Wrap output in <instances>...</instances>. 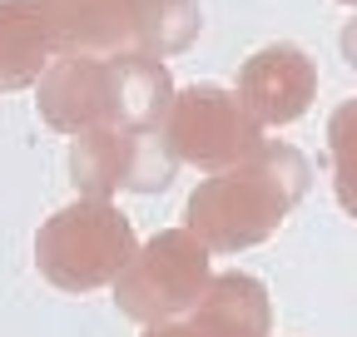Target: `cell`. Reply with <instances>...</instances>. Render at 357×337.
Here are the masks:
<instances>
[{"mask_svg":"<svg viewBox=\"0 0 357 337\" xmlns=\"http://www.w3.org/2000/svg\"><path fill=\"white\" fill-rule=\"evenodd\" d=\"M60 45L55 0H0V90L40 75Z\"/></svg>","mask_w":357,"mask_h":337,"instance_id":"1","label":"cell"},{"mask_svg":"<svg viewBox=\"0 0 357 337\" xmlns=\"http://www.w3.org/2000/svg\"><path fill=\"white\" fill-rule=\"evenodd\" d=\"M307 90H312V70L293 45L263 50L243 75V95H248L253 114H263V119H293L307 104Z\"/></svg>","mask_w":357,"mask_h":337,"instance_id":"2","label":"cell"}]
</instances>
